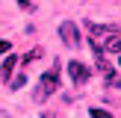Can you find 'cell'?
Wrapping results in <instances>:
<instances>
[{
	"instance_id": "6da1fadb",
	"label": "cell",
	"mask_w": 121,
	"mask_h": 118,
	"mask_svg": "<svg viewBox=\"0 0 121 118\" xmlns=\"http://www.w3.org/2000/svg\"><path fill=\"white\" fill-rule=\"evenodd\" d=\"M56 88H59V62H53V68L47 71V74H41V80H39V88L33 92V97L41 103V100H44L47 94H53Z\"/></svg>"
},
{
	"instance_id": "7a4b0ae2",
	"label": "cell",
	"mask_w": 121,
	"mask_h": 118,
	"mask_svg": "<svg viewBox=\"0 0 121 118\" xmlns=\"http://www.w3.org/2000/svg\"><path fill=\"white\" fill-rule=\"evenodd\" d=\"M115 27H109V24H92L86 21V33H89V44H92L95 53H104V41L109 38V33Z\"/></svg>"
},
{
	"instance_id": "3957f363",
	"label": "cell",
	"mask_w": 121,
	"mask_h": 118,
	"mask_svg": "<svg viewBox=\"0 0 121 118\" xmlns=\"http://www.w3.org/2000/svg\"><path fill=\"white\" fill-rule=\"evenodd\" d=\"M59 35L68 47H80V33H77V24L74 21H62L59 24Z\"/></svg>"
},
{
	"instance_id": "277c9868",
	"label": "cell",
	"mask_w": 121,
	"mask_h": 118,
	"mask_svg": "<svg viewBox=\"0 0 121 118\" xmlns=\"http://www.w3.org/2000/svg\"><path fill=\"white\" fill-rule=\"evenodd\" d=\"M68 77H71V80L77 83V86H83V83H86L89 77H92V68H86L83 62H77V59H71V62H68Z\"/></svg>"
},
{
	"instance_id": "5b68a950",
	"label": "cell",
	"mask_w": 121,
	"mask_h": 118,
	"mask_svg": "<svg viewBox=\"0 0 121 118\" xmlns=\"http://www.w3.org/2000/svg\"><path fill=\"white\" fill-rule=\"evenodd\" d=\"M104 53H121V30L109 33V38L104 41Z\"/></svg>"
},
{
	"instance_id": "8992f818",
	"label": "cell",
	"mask_w": 121,
	"mask_h": 118,
	"mask_svg": "<svg viewBox=\"0 0 121 118\" xmlns=\"http://www.w3.org/2000/svg\"><path fill=\"white\" fill-rule=\"evenodd\" d=\"M15 62H18V56H15V53H6V59H3V65H0V77H3L6 83L12 80V71H15Z\"/></svg>"
},
{
	"instance_id": "52a82bcc",
	"label": "cell",
	"mask_w": 121,
	"mask_h": 118,
	"mask_svg": "<svg viewBox=\"0 0 121 118\" xmlns=\"http://www.w3.org/2000/svg\"><path fill=\"white\" fill-rule=\"evenodd\" d=\"M95 56H98V71L104 77H112V62L106 59V53H95Z\"/></svg>"
},
{
	"instance_id": "ba28073f",
	"label": "cell",
	"mask_w": 121,
	"mask_h": 118,
	"mask_svg": "<svg viewBox=\"0 0 121 118\" xmlns=\"http://www.w3.org/2000/svg\"><path fill=\"white\" fill-rule=\"evenodd\" d=\"M9 86H12V88L18 92V88H24V86H27V77H24V74H18L15 80H9Z\"/></svg>"
},
{
	"instance_id": "9c48e42d",
	"label": "cell",
	"mask_w": 121,
	"mask_h": 118,
	"mask_svg": "<svg viewBox=\"0 0 121 118\" xmlns=\"http://www.w3.org/2000/svg\"><path fill=\"white\" fill-rule=\"evenodd\" d=\"M89 115H92V118H112L106 109H89Z\"/></svg>"
},
{
	"instance_id": "30bf717a",
	"label": "cell",
	"mask_w": 121,
	"mask_h": 118,
	"mask_svg": "<svg viewBox=\"0 0 121 118\" xmlns=\"http://www.w3.org/2000/svg\"><path fill=\"white\" fill-rule=\"evenodd\" d=\"M39 56H41V47H35V50L27 53V59H24V62H33V59H39Z\"/></svg>"
},
{
	"instance_id": "8fae6325",
	"label": "cell",
	"mask_w": 121,
	"mask_h": 118,
	"mask_svg": "<svg viewBox=\"0 0 121 118\" xmlns=\"http://www.w3.org/2000/svg\"><path fill=\"white\" fill-rule=\"evenodd\" d=\"M9 50H12V44H9L6 38H0V53H9Z\"/></svg>"
},
{
	"instance_id": "7c38bea8",
	"label": "cell",
	"mask_w": 121,
	"mask_h": 118,
	"mask_svg": "<svg viewBox=\"0 0 121 118\" xmlns=\"http://www.w3.org/2000/svg\"><path fill=\"white\" fill-rule=\"evenodd\" d=\"M106 80H109V83H112L115 88H121V77H106Z\"/></svg>"
},
{
	"instance_id": "4fadbf2b",
	"label": "cell",
	"mask_w": 121,
	"mask_h": 118,
	"mask_svg": "<svg viewBox=\"0 0 121 118\" xmlns=\"http://www.w3.org/2000/svg\"><path fill=\"white\" fill-rule=\"evenodd\" d=\"M18 3H21V6H27V9H30V0H18Z\"/></svg>"
},
{
	"instance_id": "5bb4252c",
	"label": "cell",
	"mask_w": 121,
	"mask_h": 118,
	"mask_svg": "<svg viewBox=\"0 0 121 118\" xmlns=\"http://www.w3.org/2000/svg\"><path fill=\"white\" fill-rule=\"evenodd\" d=\"M41 118H53V115H41Z\"/></svg>"
}]
</instances>
